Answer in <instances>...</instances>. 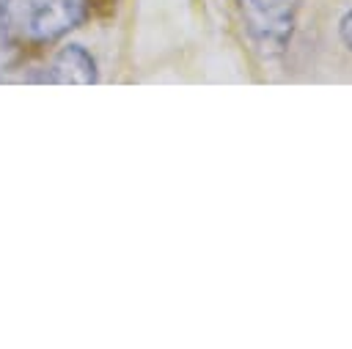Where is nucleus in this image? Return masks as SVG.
I'll return each mask as SVG.
<instances>
[{"instance_id": "nucleus-1", "label": "nucleus", "mask_w": 352, "mask_h": 349, "mask_svg": "<svg viewBox=\"0 0 352 349\" xmlns=\"http://www.w3.org/2000/svg\"><path fill=\"white\" fill-rule=\"evenodd\" d=\"M85 16V0H0V27L25 41H55Z\"/></svg>"}, {"instance_id": "nucleus-2", "label": "nucleus", "mask_w": 352, "mask_h": 349, "mask_svg": "<svg viewBox=\"0 0 352 349\" xmlns=\"http://www.w3.org/2000/svg\"><path fill=\"white\" fill-rule=\"evenodd\" d=\"M236 14L250 49L258 58L275 60L289 52L297 30L300 0H236Z\"/></svg>"}, {"instance_id": "nucleus-3", "label": "nucleus", "mask_w": 352, "mask_h": 349, "mask_svg": "<svg viewBox=\"0 0 352 349\" xmlns=\"http://www.w3.org/2000/svg\"><path fill=\"white\" fill-rule=\"evenodd\" d=\"M41 82L52 85H94L99 80L96 58L82 44H66L55 52L47 71L38 77Z\"/></svg>"}, {"instance_id": "nucleus-4", "label": "nucleus", "mask_w": 352, "mask_h": 349, "mask_svg": "<svg viewBox=\"0 0 352 349\" xmlns=\"http://www.w3.org/2000/svg\"><path fill=\"white\" fill-rule=\"evenodd\" d=\"M338 38L346 47V52H352V8H346L338 19Z\"/></svg>"}]
</instances>
